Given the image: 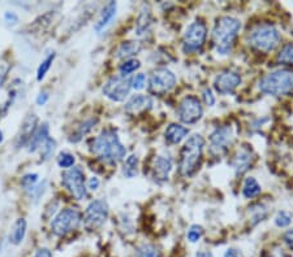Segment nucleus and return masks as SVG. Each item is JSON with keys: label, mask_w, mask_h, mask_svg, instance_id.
<instances>
[{"label": "nucleus", "mask_w": 293, "mask_h": 257, "mask_svg": "<svg viewBox=\"0 0 293 257\" xmlns=\"http://www.w3.org/2000/svg\"><path fill=\"white\" fill-rule=\"evenodd\" d=\"M188 133H189V130L184 127L183 125H180V123H171L166 128L164 138H166V142L170 143V145H179L180 142L183 141L186 135H188Z\"/></svg>", "instance_id": "nucleus-19"}, {"label": "nucleus", "mask_w": 293, "mask_h": 257, "mask_svg": "<svg viewBox=\"0 0 293 257\" xmlns=\"http://www.w3.org/2000/svg\"><path fill=\"white\" fill-rule=\"evenodd\" d=\"M26 226H28V223H26L25 218H19V220H16V222L13 223L10 232V243H12L13 245L21 244V241L25 238Z\"/></svg>", "instance_id": "nucleus-21"}, {"label": "nucleus", "mask_w": 293, "mask_h": 257, "mask_svg": "<svg viewBox=\"0 0 293 257\" xmlns=\"http://www.w3.org/2000/svg\"><path fill=\"white\" fill-rule=\"evenodd\" d=\"M202 114H203V107H202L201 101L198 97L193 96V95L184 97L177 109V116L180 121L188 125L198 122L202 118Z\"/></svg>", "instance_id": "nucleus-11"}, {"label": "nucleus", "mask_w": 293, "mask_h": 257, "mask_svg": "<svg viewBox=\"0 0 293 257\" xmlns=\"http://www.w3.org/2000/svg\"><path fill=\"white\" fill-rule=\"evenodd\" d=\"M37 117L34 114H30L29 117H26L24 123L21 126V132H20V135L17 137V142L16 146L17 147H22V146H25L26 143H29L30 138H32V135L34 134V132L37 130Z\"/></svg>", "instance_id": "nucleus-17"}, {"label": "nucleus", "mask_w": 293, "mask_h": 257, "mask_svg": "<svg viewBox=\"0 0 293 257\" xmlns=\"http://www.w3.org/2000/svg\"><path fill=\"white\" fill-rule=\"evenodd\" d=\"M134 257H162V254L155 245L142 244L141 247L137 248Z\"/></svg>", "instance_id": "nucleus-27"}, {"label": "nucleus", "mask_w": 293, "mask_h": 257, "mask_svg": "<svg viewBox=\"0 0 293 257\" xmlns=\"http://www.w3.org/2000/svg\"><path fill=\"white\" fill-rule=\"evenodd\" d=\"M203 100H205L206 105H210V107H212L215 104V96L212 95V91L210 90V88H206V90H203Z\"/></svg>", "instance_id": "nucleus-39"}, {"label": "nucleus", "mask_w": 293, "mask_h": 257, "mask_svg": "<svg viewBox=\"0 0 293 257\" xmlns=\"http://www.w3.org/2000/svg\"><path fill=\"white\" fill-rule=\"evenodd\" d=\"M176 85V75L167 68H159L153 72L149 81V91L157 96L168 94Z\"/></svg>", "instance_id": "nucleus-7"}, {"label": "nucleus", "mask_w": 293, "mask_h": 257, "mask_svg": "<svg viewBox=\"0 0 293 257\" xmlns=\"http://www.w3.org/2000/svg\"><path fill=\"white\" fill-rule=\"evenodd\" d=\"M224 257H244L241 251L236 249V248H230L227 249V252L224 253Z\"/></svg>", "instance_id": "nucleus-43"}, {"label": "nucleus", "mask_w": 293, "mask_h": 257, "mask_svg": "<svg viewBox=\"0 0 293 257\" xmlns=\"http://www.w3.org/2000/svg\"><path fill=\"white\" fill-rule=\"evenodd\" d=\"M149 25H150V13L142 11L141 16L138 19V24H137V32H138V34H143L148 30Z\"/></svg>", "instance_id": "nucleus-33"}, {"label": "nucleus", "mask_w": 293, "mask_h": 257, "mask_svg": "<svg viewBox=\"0 0 293 257\" xmlns=\"http://www.w3.org/2000/svg\"><path fill=\"white\" fill-rule=\"evenodd\" d=\"M4 20H6L8 25H16L17 22H19V16L15 12L8 11V12L4 13Z\"/></svg>", "instance_id": "nucleus-40"}, {"label": "nucleus", "mask_w": 293, "mask_h": 257, "mask_svg": "<svg viewBox=\"0 0 293 257\" xmlns=\"http://www.w3.org/2000/svg\"><path fill=\"white\" fill-rule=\"evenodd\" d=\"M116 8H117L116 2H110V3H107L104 6L103 11H102L101 13V17H99V20H98V22L94 26L95 32L101 33L103 29H106L110 25L111 22H112V20H114V17L116 16Z\"/></svg>", "instance_id": "nucleus-18"}, {"label": "nucleus", "mask_w": 293, "mask_h": 257, "mask_svg": "<svg viewBox=\"0 0 293 257\" xmlns=\"http://www.w3.org/2000/svg\"><path fill=\"white\" fill-rule=\"evenodd\" d=\"M47 100L48 94L46 91H43L38 95V97H37V104H38V105H44V104L47 103Z\"/></svg>", "instance_id": "nucleus-44"}, {"label": "nucleus", "mask_w": 293, "mask_h": 257, "mask_svg": "<svg viewBox=\"0 0 293 257\" xmlns=\"http://www.w3.org/2000/svg\"><path fill=\"white\" fill-rule=\"evenodd\" d=\"M55 147H56V143L52 138H48L47 141L44 142V145L42 146V156H43L44 160H48L52 154H54Z\"/></svg>", "instance_id": "nucleus-34"}, {"label": "nucleus", "mask_w": 293, "mask_h": 257, "mask_svg": "<svg viewBox=\"0 0 293 257\" xmlns=\"http://www.w3.org/2000/svg\"><path fill=\"white\" fill-rule=\"evenodd\" d=\"M262 188L259 186V183L255 181V178L249 177V178L245 179V183H244L243 187V195L246 199H253L255 196H258L261 194Z\"/></svg>", "instance_id": "nucleus-24"}, {"label": "nucleus", "mask_w": 293, "mask_h": 257, "mask_svg": "<svg viewBox=\"0 0 293 257\" xmlns=\"http://www.w3.org/2000/svg\"><path fill=\"white\" fill-rule=\"evenodd\" d=\"M146 83V75L143 73H139V74H136L132 78V88L134 90H142L145 87Z\"/></svg>", "instance_id": "nucleus-37"}, {"label": "nucleus", "mask_w": 293, "mask_h": 257, "mask_svg": "<svg viewBox=\"0 0 293 257\" xmlns=\"http://www.w3.org/2000/svg\"><path fill=\"white\" fill-rule=\"evenodd\" d=\"M54 59H55V54L52 52V54L48 55V56L42 61L41 65L38 66V70H37V79H38V81H42V79L46 77L47 72L50 70L51 65H52V63H54Z\"/></svg>", "instance_id": "nucleus-30"}, {"label": "nucleus", "mask_w": 293, "mask_h": 257, "mask_svg": "<svg viewBox=\"0 0 293 257\" xmlns=\"http://www.w3.org/2000/svg\"><path fill=\"white\" fill-rule=\"evenodd\" d=\"M80 223H81V214L79 210L66 208L55 217L54 221L51 222V229L55 235L63 236L68 232L76 230Z\"/></svg>", "instance_id": "nucleus-8"}, {"label": "nucleus", "mask_w": 293, "mask_h": 257, "mask_svg": "<svg viewBox=\"0 0 293 257\" xmlns=\"http://www.w3.org/2000/svg\"><path fill=\"white\" fill-rule=\"evenodd\" d=\"M241 22L235 17L223 16L217 20L212 29V43L217 54L228 55L234 50Z\"/></svg>", "instance_id": "nucleus-2"}, {"label": "nucleus", "mask_w": 293, "mask_h": 257, "mask_svg": "<svg viewBox=\"0 0 293 257\" xmlns=\"http://www.w3.org/2000/svg\"><path fill=\"white\" fill-rule=\"evenodd\" d=\"M241 83V77L235 72H223L215 78L214 87L219 94L228 95L232 94L237 88V86Z\"/></svg>", "instance_id": "nucleus-14"}, {"label": "nucleus", "mask_w": 293, "mask_h": 257, "mask_svg": "<svg viewBox=\"0 0 293 257\" xmlns=\"http://www.w3.org/2000/svg\"><path fill=\"white\" fill-rule=\"evenodd\" d=\"M50 138L48 137V125L47 123H42L37 127V130L34 132V134L32 135V138L29 141V152H35L38 148H42V146L44 145V142Z\"/></svg>", "instance_id": "nucleus-20"}, {"label": "nucleus", "mask_w": 293, "mask_h": 257, "mask_svg": "<svg viewBox=\"0 0 293 257\" xmlns=\"http://www.w3.org/2000/svg\"><path fill=\"white\" fill-rule=\"evenodd\" d=\"M93 154L106 164H116L125 157L126 150L115 130H103L93 142Z\"/></svg>", "instance_id": "nucleus-1"}, {"label": "nucleus", "mask_w": 293, "mask_h": 257, "mask_svg": "<svg viewBox=\"0 0 293 257\" xmlns=\"http://www.w3.org/2000/svg\"><path fill=\"white\" fill-rule=\"evenodd\" d=\"M172 170V160L171 157L158 156L153 164V178L158 182H166Z\"/></svg>", "instance_id": "nucleus-16"}, {"label": "nucleus", "mask_w": 293, "mask_h": 257, "mask_svg": "<svg viewBox=\"0 0 293 257\" xmlns=\"http://www.w3.org/2000/svg\"><path fill=\"white\" fill-rule=\"evenodd\" d=\"M205 139L201 134L190 135L180 152L179 172L183 177H192L199 169L203 156Z\"/></svg>", "instance_id": "nucleus-3"}, {"label": "nucleus", "mask_w": 293, "mask_h": 257, "mask_svg": "<svg viewBox=\"0 0 293 257\" xmlns=\"http://www.w3.org/2000/svg\"><path fill=\"white\" fill-rule=\"evenodd\" d=\"M153 107L152 97L148 95H134L129 99V101L125 104V112L129 114H139L142 112L150 110Z\"/></svg>", "instance_id": "nucleus-15"}, {"label": "nucleus", "mask_w": 293, "mask_h": 257, "mask_svg": "<svg viewBox=\"0 0 293 257\" xmlns=\"http://www.w3.org/2000/svg\"><path fill=\"white\" fill-rule=\"evenodd\" d=\"M33 257H52V252L48 248H39Z\"/></svg>", "instance_id": "nucleus-41"}, {"label": "nucleus", "mask_w": 293, "mask_h": 257, "mask_svg": "<svg viewBox=\"0 0 293 257\" xmlns=\"http://www.w3.org/2000/svg\"><path fill=\"white\" fill-rule=\"evenodd\" d=\"M284 241H285V244H287L288 247L293 249V229L288 230V231L284 234Z\"/></svg>", "instance_id": "nucleus-42"}, {"label": "nucleus", "mask_w": 293, "mask_h": 257, "mask_svg": "<svg viewBox=\"0 0 293 257\" xmlns=\"http://www.w3.org/2000/svg\"><path fill=\"white\" fill-rule=\"evenodd\" d=\"M250 164H252V156H250L249 152H246V151L240 152L234 160V168L236 170L237 176H241L249 169Z\"/></svg>", "instance_id": "nucleus-23"}, {"label": "nucleus", "mask_w": 293, "mask_h": 257, "mask_svg": "<svg viewBox=\"0 0 293 257\" xmlns=\"http://www.w3.org/2000/svg\"><path fill=\"white\" fill-rule=\"evenodd\" d=\"M248 43L252 48L268 54L280 43V34L272 24H259L248 35Z\"/></svg>", "instance_id": "nucleus-5"}, {"label": "nucleus", "mask_w": 293, "mask_h": 257, "mask_svg": "<svg viewBox=\"0 0 293 257\" xmlns=\"http://www.w3.org/2000/svg\"><path fill=\"white\" fill-rule=\"evenodd\" d=\"M195 257H214L211 252L208 251H199L195 253Z\"/></svg>", "instance_id": "nucleus-46"}, {"label": "nucleus", "mask_w": 293, "mask_h": 257, "mask_svg": "<svg viewBox=\"0 0 293 257\" xmlns=\"http://www.w3.org/2000/svg\"><path fill=\"white\" fill-rule=\"evenodd\" d=\"M262 257H288V256L283 249L275 247V248H272V249H270V251L263 252V256Z\"/></svg>", "instance_id": "nucleus-38"}, {"label": "nucleus", "mask_w": 293, "mask_h": 257, "mask_svg": "<svg viewBox=\"0 0 293 257\" xmlns=\"http://www.w3.org/2000/svg\"><path fill=\"white\" fill-rule=\"evenodd\" d=\"M138 174V157L136 155H130L125 160L124 165V176L126 178H134Z\"/></svg>", "instance_id": "nucleus-25"}, {"label": "nucleus", "mask_w": 293, "mask_h": 257, "mask_svg": "<svg viewBox=\"0 0 293 257\" xmlns=\"http://www.w3.org/2000/svg\"><path fill=\"white\" fill-rule=\"evenodd\" d=\"M277 63L293 66V43L285 44L277 54Z\"/></svg>", "instance_id": "nucleus-26"}, {"label": "nucleus", "mask_w": 293, "mask_h": 257, "mask_svg": "<svg viewBox=\"0 0 293 257\" xmlns=\"http://www.w3.org/2000/svg\"><path fill=\"white\" fill-rule=\"evenodd\" d=\"M290 221H292V216H290L288 212H285V210L279 212L277 216L275 217V225H276L277 227H285V226L289 225Z\"/></svg>", "instance_id": "nucleus-35"}, {"label": "nucleus", "mask_w": 293, "mask_h": 257, "mask_svg": "<svg viewBox=\"0 0 293 257\" xmlns=\"http://www.w3.org/2000/svg\"><path fill=\"white\" fill-rule=\"evenodd\" d=\"M139 66H141V63H139L138 60H136V59L126 60V61H124V63L120 65V68H119L120 75L128 77V75L132 74L133 72H136Z\"/></svg>", "instance_id": "nucleus-28"}, {"label": "nucleus", "mask_w": 293, "mask_h": 257, "mask_svg": "<svg viewBox=\"0 0 293 257\" xmlns=\"http://www.w3.org/2000/svg\"><path fill=\"white\" fill-rule=\"evenodd\" d=\"M75 161H76L75 156L68 154V152H61L59 155V157H57V165L60 168H64V169H68V168L75 165Z\"/></svg>", "instance_id": "nucleus-31"}, {"label": "nucleus", "mask_w": 293, "mask_h": 257, "mask_svg": "<svg viewBox=\"0 0 293 257\" xmlns=\"http://www.w3.org/2000/svg\"><path fill=\"white\" fill-rule=\"evenodd\" d=\"M108 217V205L104 200H94L89 204L85 210V226L94 230L101 227Z\"/></svg>", "instance_id": "nucleus-12"}, {"label": "nucleus", "mask_w": 293, "mask_h": 257, "mask_svg": "<svg viewBox=\"0 0 293 257\" xmlns=\"http://www.w3.org/2000/svg\"><path fill=\"white\" fill-rule=\"evenodd\" d=\"M3 142V133H2V130H0V143Z\"/></svg>", "instance_id": "nucleus-47"}, {"label": "nucleus", "mask_w": 293, "mask_h": 257, "mask_svg": "<svg viewBox=\"0 0 293 257\" xmlns=\"http://www.w3.org/2000/svg\"><path fill=\"white\" fill-rule=\"evenodd\" d=\"M207 37V28L205 22L195 21L186 28L183 38V48L186 54L197 52L205 44Z\"/></svg>", "instance_id": "nucleus-6"}, {"label": "nucleus", "mask_w": 293, "mask_h": 257, "mask_svg": "<svg viewBox=\"0 0 293 257\" xmlns=\"http://www.w3.org/2000/svg\"><path fill=\"white\" fill-rule=\"evenodd\" d=\"M37 182H38V174H35V173H29L21 179V185L25 187L26 191H30L32 188H34L37 186Z\"/></svg>", "instance_id": "nucleus-32"}, {"label": "nucleus", "mask_w": 293, "mask_h": 257, "mask_svg": "<svg viewBox=\"0 0 293 257\" xmlns=\"http://www.w3.org/2000/svg\"><path fill=\"white\" fill-rule=\"evenodd\" d=\"M99 187V179L97 177H93V178L89 179V188L90 190H97Z\"/></svg>", "instance_id": "nucleus-45"}, {"label": "nucleus", "mask_w": 293, "mask_h": 257, "mask_svg": "<svg viewBox=\"0 0 293 257\" xmlns=\"http://www.w3.org/2000/svg\"><path fill=\"white\" fill-rule=\"evenodd\" d=\"M132 88V78L123 75L111 77L103 86V95L112 101H123L129 95Z\"/></svg>", "instance_id": "nucleus-10"}, {"label": "nucleus", "mask_w": 293, "mask_h": 257, "mask_svg": "<svg viewBox=\"0 0 293 257\" xmlns=\"http://www.w3.org/2000/svg\"><path fill=\"white\" fill-rule=\"evenodd\" d=\"M234 133L231 126L216 127L210 135V151L214 155H221L228 150L234 143Z\"/></svg>", "instance_id": "nucleus-13"}, {"label": "nucleus", "mask_w": 293, "mask_h": 257, "mask_svg": "<svg viewBox=\"0 0 293 257\" xmlns=\"http://www.w3.org/2000/svg\"><path fill=\"white\" fill-rule=\"evenodd\" d=\"M202 234H203V230H202L201 226L198 225H193L190 226L189 231H188V239L192 243H195V241H198L201 239Z\"/></svg>", "instance_id": "nucleus-36"}, {"label": "nucleus", "mask_w": 293, "mask_h": 257, "mask_svg": "<svg viewBox=\"0 0 293 257\" xmlns=\"http://www.w3.org/2000/svg\"><path fill=\"white\" fill-rule=\"evenodd\" d=\"M142 46L139 42L136 41H128L123 42L120 44V47L117 48V57L120 59H129V57L134 56L141 51Z\"/></svg>", "instance_id": "nucleus-22"}, {"label": "nucleus", "mask_w": 293, "mask_h": 257, "mask_svg": "<svg viewBox=\"0 0 293 257\" xmlns=\"http://www.w3.org/2000/svg\"><path fill=\"white\" fill-rule=\"evenodd\" d=\"M64 187L77 199L84 200L88 196V188L85 186V174L80 168H72L61 176Z\"/></svg>", "instance_id": "nucleus-9"}, {"label": "nucleus", "mask_w": 293, "mask_h": 257, "mask_svg": "<svg viewBox=\"0 0 293 257\" xmlns=\"http://www.w3.org/2000/svg\"><path fill=\"white\" fill-rule=\"evenodd\" d=\"M258 88L263 94L284 96L293 92V72L287 69L275 70L259 81Z\"/></svg>", "instance_id": "nucleus-4"}, {"label": "nucleus", "mask_w": 293, "mask_h": 257, "mask_svg": "<svg viewBox=\"0 0 293 257\" xmlns=\"http://www.w3.org/2000/svg\"><path fill=\"white\" fill-rule=\"evenodd\" d=\"M97 122H98V119L97 118L86 119L85 122L81 123V125L79 126V128H77L76 134H75V138L70 139V141H73V142L80 141V139H81L82 137H84V135L88 134V133L90 132V130H92V128L94 127L95 125H97Z\"/></svg>", "instance_id": "nucleus-29"}]
</instances>
